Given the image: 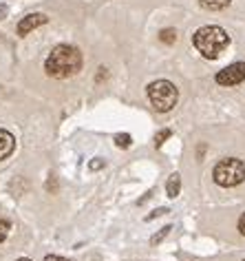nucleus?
<instances>
[{
  "mask_svg": "<svg viewBox=\"0 0 245 261\" xmlns=\"http://www.w3.org/2000/svg\"><path fill=\"white\" fill-rule=\"evenodd\" d=\"M80 69H82V54L80 49L71 47V44H57L49 54L47 62H44V71L51 77H57V80L75 75Z\"/></svg>",
  "mask_w": 245,
  "mask_h": 261,
  "instance_id": "obj_1",
  "label": "nucleus"
},
{
  "mask_svg": "<svg viewBox=\"0 0 245 261\" xmlns=\"http://www.w3.org/2000/svg\"><path fill=\"white\" fill-rule=\"evenodd\" d=\"M192 42H195L197 51L203 58L215 60V58H219L225 49H228L230 36L225 34L221 27H217V24H208V27H201L197 31L195 38H192Z\"/></svg>",
  "mask_w": 245,
  "mask_h": 261,
  "instance_id": "obj_2",
  "label": "nucleus"
},
{
  "mask_svg": "<svg viewBox=\"0 0 245 261\" xmlns=\"http://www.w3.org/2000/svg\"><path fill=\"white\" fill-rule=\"evenodd\" d=\"M148 100H150V104L159 113H168L170 109H175V104L179 100V91L168 80H157L148 84Z\"/></svg>",
  "mask_w": 245,
  "mask_h": 261,
  "instance_id": "obj_3",
  "label": "nucleus"
},
{
  "mask_svg": "<svg viewBox=\"0 0 245 261\" xmlns=\"http://www.w3.org/2000/svg\"><path fill=\"white\" fill-rule=\"evenodd\" d=\"M212 177H215L217 184L223 186V188L238 186L245 179V164L241 160H236V158L221 160L215 166V171H212Z\"/></svg>",
  "mask_w": 245,
  "mask_h": 261,
  "instance_id": "obj_4",
  "label": "nucleus"
},
{
  "mask_svg": "<svg viewBox=\"0 0 245 261\" xmlns=\"http://www.w3.org/2000/svg\"><path fill=\"white\" fill-rule=\"evenodd\" d=\"M243 80H245V62H234L217 73V82L221 87H236Z\"/></svg>",
  "mask_w": 245,
  "mask_h": 261,
  "instance_id": "obj_5",
  "label": "nucleus"
},
{
  "mask_svg": "<svg viewBox=\"0 0 245 261\" xmlns=\"http://www.w3.org/2000/svg\"><path fill=\"white\" fill-rule=\"evenodd\" d=\"M47 20L49 18L44 16V14H29V16H24L20 22H18V27H16V31H18V36H27V34H31L34 29H38L40 24H47Z\"/></svg>",
  "mask_w": 245,
  "mask_h": 261,
  "instance_id": "obj_6",
  "label": "nucleus"
},
{
  "mask_svg": "<svg viewBox=\"0 0 245 261\" xmlns=\"http://www.w3.org/2000/svg\"><path fill=\"white\" fill-rule=\"evenodd\" d=\"M14 148H16V140H14V135H11L9 130L0 128V162L7 160L9 155L14 153Z\"/></svg>",
  "mask_w": 245,
  "mask_h": 261,
  "instance_id": "obj_7",
  "label": "nucleus"
},
{
  "mask_svg": "<svg viewBox=\"0 0 245 261\" xmlns=\"http://www.w3.org/2000/svg\"><path fill=\"white\" fill-rule=\"evenodd\" d=\"M179 191H181V177H179L177 173H172L168 177V184H166V193H168L170 199H175L179 195Z\"/></svg>",
  "mask_w": 245,
  "mask_h": 261,
  "instance_id": "obj_8",
  "label": "nucleus"
},
{
  "mask_svg": "<svg viewBox=\"0 0 245 261\" xmlns=\"http://www.w3.org/2000/svg\"><path fill=\"white\" fill-rule=\"evenodd\" d=\"M203 9H210V11H221L230 5V0H199Z\"/></svg>",
  "mask_w": 245,
  "mask_h": 261,
  "instance_id": "obj_9",
  "label": "nucleus"
},
{
  "mask_svg": "<svg viewBox=\"0 0 245 261\" xmlns=\"http://www.w3.org/2000/svg\"><path fill=\"white\" fill-rule=\"evenodd\" d=\"M159 40L164 42V44H172V42L177 40V31H175V29H161Z\"/></svg>",
  "mask_w": 245,
  "mask_h": 261,
  "instance_id": "obj_10",
  "label": "nucleus"
},
{
  "mask_svg": "<svg viewBox=\"0 0 245 261\" xmlns=\"http://www.w3.org/2000/svg\"><path fill=\"white\" fill-rule=\"evenodd\" d=\"M115 144H117L119 148H128L133 144V138L128 133H117V135H115Z\"/></svg>",
  "mask_w": 245,
  "mask_h": 261,
  "instance_id": "obj_11",
  "label": "nucleus"
},
{
  "mask_svg": "<svg viewBox=\"0 0 245 261\" xmlns=\"http://www.w3.org/2000/svg\"><path fill=\"white\" fill-rule=\"evenodd\" d=\"M9 230H11V224H9V219H5L3 215H0V244H3V241L7 239Z\"/></svg>",
  "mask_w": 245,
  "mask_h": 261,
  "instance_id": "obj_12",
  "label": "nucleus"
},
{
  "mask_svg": "<svg viewBox=\"0 0 245 261\" xmlns=\"http://www.w3.org/2000/svg\"><path fill=\"white\" fill-rule=\"evenodd\" d=\"M170 135H172V130H170V128H164V130H159V133H157V138H155V146L159 148V146L164 144L166 140L170 138Z\"/></svg>",
  "mask_w": 245,
  "mask_h": 261,
  "instance_id": "obj_13",
  "label": "nucleus"
},
{
  "mask_svg": "<svg viewBox=\"0 0 245 261\" xmlns=\"http://www.w3.org/2000/svg\"><path fill=\"white\" fill-rule=\"evenodd\" d=\"M168 232H170V226L161 228V232H159V234H155V237L150 239V244H155V246H157V244H159V241H161V239H164V237H166V234H168Z\"/></svg>",
  "mask_w": 245,
  "mask_h": 261,
  "instance_id": "obj_14",
  "label": "nucleus"
},
{
  "mask_svg": "<svg viewBox=\"0 0 245 261\" xmlns=\"http://www.w3.org/2000/svg\"><path fill=\"white\" fill-rule=\"evenodd\" d=\"M166 213H168V208H157V211H155L152 215H148L146 219H152V217H161V215H166Z\"/></svg>",
  "mask_w": 245,
  "mask_h": 261,
  "instance_id": "obj_15",
  "label": "nucleus"
},
{
  "mask_svg": "<svg viewBox=\"0 0 245 261\" xmlns=\"http://www.w3.org/2000/svg\"><path fill=\"white\" fill-rule=\"evenodd\" d=\"M104 166V162H100V160H93L91 164H88V168H91V171H98V168H102Z\"/></svg>",
  "mask_w": 245,
  "mask_h": 261,
  "instance_id": "obj_16",
  "label": "nucleus"
},
{
  "mask_svg": "<svg viewBox=\"0 0 245 261\" xmlns=\"http://www.w3.org/2000/svg\"><path fill=\"white\" fill-rule=\"evenodd\" d=\"M44 261H69V259L57 257V254H47V257H44Z\"/></svg>",
  "mask_w": 245,
  "mask_h": 261,
  "instance_id": "obj_17",
  "label": "nucleus"
},
{
  "mask_svg": "<svg viewBox=\"0 0 245 261\" xmlns=\"http://www.w3.org/2000/svg\"><path fill=\"white\" fill-rule=\"evenodd\" d=\"M238 230H241V234H245V215H241V219H238Z\"/></svg>",
  "mask_w": 245,
  "mask_h": 261,
  "instance_id": "obj_18",
  "label": "nucleus"
},
{
  "mask_svg": "<svg viewBox=\"0 0 245 261\" xmlns=\"http://www.w3.org/2000/svg\"><path fill=\"white\" fill-rule=\"evenodd\" d=\"M7 5H0V20H3V18H7Z\"/></svg>",
  "mask_w": 245,
  "mask_h": 261,
  "instance_id": "obj_19",
  "label": "nucleus"
},
{
  "mask_svg": "<svg viewBox=\"0 0 245 261\" xmlns=\"http://www.w3.org/2000/svg\"><path fill=\"white\" fill-rule=\"evenodd\" d=\"M16 261H31V259H24V257H22V259H16Z\"/></svg>",
  "mask_w": 245,
  "mask_h": 261,
  "instance_id": "obj_20",
  "label": "nucleus"
},
{
  "mask_svg": "<svg viewBox=\"0 0 245 261\" xmlns=\"http://www.w3.org/2000/svg\"><path fill=\"white\" fill-rule=\"evenodd\" d=\"M243 261H245V259H243Z\"/></svg>",
  "mask_w": 245,
  "mask_h": 261,
  "instance_id": "obj_21",
  "label": "nucleus"
}]
</instances>
